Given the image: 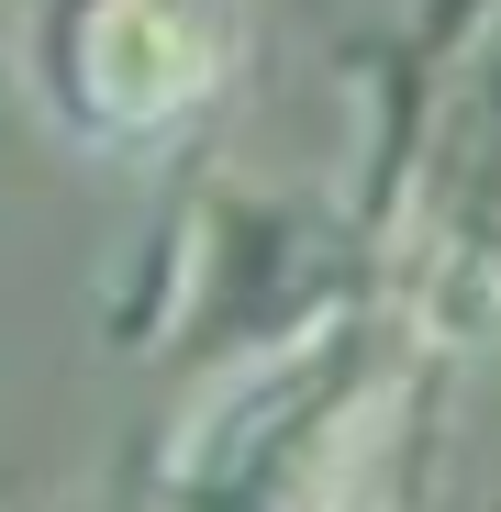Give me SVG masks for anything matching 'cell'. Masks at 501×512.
Here are the masks:
<instances>
[{
    "mask_svg": "<svg viewBox=\"0 0 501 512\" xmlns=\"http://www.w3.org/2000/svg\"><path fill=\"white\" fill-rule=\"evenodd\" d=\"M23 78L67 145L156 156L234 78V0H34Z\"/></svg>",
    "mask_w": 501,
    "mask_h": 512,
    "instance_id": "cell-1",
    "label": "cell"
}]
</instances>
